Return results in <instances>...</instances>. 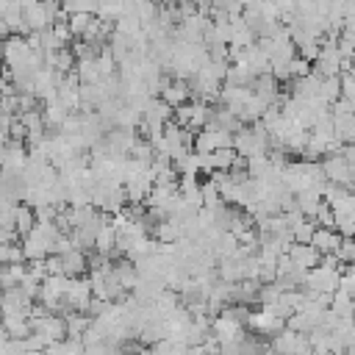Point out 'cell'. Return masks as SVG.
Returning <instances> with one entry per match:
<instances>
[{"label":"cell","instance_id":"obj_1","mask_svg":"<svg viewBox=\"0 0 355 355\" xmlns=\"http://www.w3.org/2000/svg\"><path fill=\"white\" fill-rule=\"evenodd\" d=\"M341 286V269L338 266H330V263H316L313 269H308L305 272V283H302V288H308V291H336Z\"/></svg>","mask_w":355,"mask_h":355},{"label":"cell","instance_id":"obj_2","mask_svg":"<svg viewBox=\"0 0 355 355\" xmlns=\"http://www.w3.org/2000/svg\"><path fill=\"white\" fill-rule=\"evenodd\" d=\"M247 327H250L252 333H258V336H275L277 330L286 327V316L275 308V302H269V305H261L258 311L250 313Z\"/></svg>","mask_w":355,"mask_h":355},{"label":"cell","instance_id":"obj_3","mask_svg":"<svg viewBox=\"0 0 355 355\" xmlns=\"http://www.w3.org/2000/svg\"><path fill=\"white\" fill-rule=\"evenodd\" d=\"M322 166H324V178H327V180L355 189V172H352V164H349V158L344 155V150L327 153V155L322 158Z\"/></svg>","mask_w":355,"mask_h":355},{"label":"cell","instance_id":"obj_4","mask_svg":"<svg viewBox=\"0 0 355 355\" xmlns=\"http://www.w3.org/2000/svg\"><path fill=\"white\" fill-rule=\"evenodd\" d=\"M233 130L219 128V125H205L200 128V133L194 136V150L197 153H214L219 147H233Z\"/></svg>","mask_w":355,"mask_h":355},{"label":"cell","instance_id":"obj_5","mask_svg":"<svg viewBox=\"0 0 355 355\" xmlns=\"http://www.w3.org/2000/svg\"><path fill=\"white\" fill-rule=\"evenodd\" d=\"M92 300H94V288H92L89 275L72 277V286L67 291V311H89Z\"/></svg>","mask_w":355,"mask_h":355},{"label":"cell","instance_id":"obj_6","mask_svg":"<svg viewBox=\"0 0 355 355\" xmlns=\"http://www.w3.org/2000/svg\"><path fill=\"white\" fill-rule=\"evenodd\" d=\"M288 255L294 258V263H297L300 269H313L316 263H322V252H319L311 241H294V244L288 247Z\"/></svg>","mask_w":355,"mask_h":355},{"label":"cell","instance_id":"obj_7","mask_svg":"<svg viewBox=\"0 0 355 355\" xmlns=\"http://www.w3.org/2000/svg\"><path fill=\"white\" fill-rule=\"evenodd\" d=\"M341 230L338 227H324V225H316V230H313V239H311V244L324 255V252H336L338 250V244H341Z\"/></svg>","mask_w":355,"mask_h":355},{"label":"cell","instance_id":"obj_8","mask_svg":"<svg viewBox=\"0 0 355 355\" xmlns=\"http://www.w3.org/2000/svg\"><path fill=\"white\" fill-rule=\"evenodd\" d=\"M191 94H194V92H191V83H189L186 78H175V80L161 92V97H164L172 108H178V105L189 103V100H191Z\"/></svg>","mask_w":355,"mask_h":355},{"label":"cell","instance_id":"obj_9","mask_svg":"<svg viewBox=\"0 0 355 355\" xmlns=\"http://www.w3.org/2000/svg\"><path fill=\"white\" fill-rule=\"evenodd\" d=\"M86 255H89V252L80 250V247L69 250V252L64 255V275H69V277L86 275V269H89V258H86Z\"/></svg>","mask_w":355,"mask_h":355},{"label":"cell","instance_id":"obj_10","mask_svg":"<svg viewBox=\"0 0 355 355\" xmlns=\"http://www.w3.org/2000/svg\"><path fill=\"white\" fill-rule=\"evenodd\" d=\"M322 202H324V197H322V191L319 189H305V191H297V208L305 214V216H316V211L322 208Z\"/></svg>","mask_w":355,"mask_h":355},{"label":"cell","instance_id":"obj_11","mask_svg":"<svg viewBox=\"0 0 355 355\" xmlns=\"http://www.w3.org/2000/svg\"><path fill=\"white\" fill-rule=\"evenodd\" d=\"M94 250L103 252V255H114V250H116V227H114V222H103L100 225L97 239H94Z\"/></svg>","mask_w":355,"mask_h":355},{"label":"cell","instance_id":"obj_12","mask_svg":"<svg viewBox=\"0 0 355 355\" xmlns=\"http://www.w3.org/2000/svg\"><path fill=\"white\" fill-rule=\"evenodd\" d=\"M75 72L80 75V80L83 83H97L103 75H100V64H97V55H92V58H78V67H75Z\"/></svg>","mask_w":355,"mask_h":355},{"label":"cell","instance_id":"obj_13","mask_svg":"<svg viewBox=\"0 0 355 355\" xmlns=\"http://www.w3.org/2000/svg\"><path fill=\"white\" fill-rule=\"evenodd\" d=\"M319 97L324 100V103H336L338 97H344L341 94V75H330V78H322V89H319Z\"/></svg>","mask_w":355,"mask_h":355},{"label":"cell","instance_id":"obj_14","mask_svg":"<svg viewBox=\"0 0 355 355\" xmlns=\"http://www.w3.org/2000/svg\"><path fill=\"white\" fill-rule=\"evenodd\" d=\"M0 261L3 263H19V261H28L25 258V250H22V241H3L0 244Z\"/></svg>","mask_w":355,"mask_h":355},{"label":"cell","instance_id":"obj_15","mask_svg":"<svg viewBox=\"0 0 355 355\" xmlns=\"http://www.w3.org/2000/svg\"><path fill=\"white\" fill-rule=\"evenodd\" d=\"M239 161V150L236 147H219V150H214V164H216V169H233V164Z\"/></svg>","mask_w":355,"mask_h":355},{"label":"cell","instance_id":"obj_16","mask_svg":"<svg viewBox=\"0 0 355 355\" xmlns=\"http://www.w3.org/2000/svg\"><path fill=\"white\" fill-rule=\"evenodd\" d=\"M94 17H97V14H86V11H78V14H69V19H67V22H69V28H72V33H75V39H78V36H83V33L89 31V25L94 22Z\"/></svg>","mask_w":355,"mask_h":355},{"label":"cell","instance_id":"obj_17","mask_svg":"<svg viewBox=\"0 0 355 355\" xmlns=\"http://www.w3.org/2000/svg\"><path fill=\"white\" fill-rule=\"evenodd\" d=\"M316 219H311V216H305L300 225H294V241H311L313 239V230H316Z\"/></svg>","mask_w":355,"mask_h":355},{"label":"cell","instance_id":"obj_18","mask_svg":"<svg viewBox=\"0 0 355 355\" xmlns=\"http://www.w3.org/2000/svg\"><path fill=\"white\" fill-rule=\"evenodd\" d=\"M336 255H338L341 263H352L355 261V236H344L338 250H336Z\"/></svg>","mask_w":355,"mask_h":355},{"label":"cell","instance_id":"obj_19","mask_svg":"<svg viewBox=\"0 0 355 355\" xmlns=\"http://www.w3.org/2000/svg\"><path fill=\"white\" fill-rule=\"evenodd\" d=\"M194 108H197V103H183V105H178L175 108V122H180L183 128H191V119H194Z\"/></svg>","mask_w":355,"mask_h":355},{"label":"cell","instance_id":"obj_20","mask_svg":"<svg viewBox=\"0 0 355 355\" xmlns=\"http://www.w3.org/2000/svg\"><path fill=\"white\" fill-rule=\"evenodd\" d=\"M155 3H158V6H164V3H172V0H155Z\"/></svg>","mask_w":355,"mask_h":355}]
</instances>
